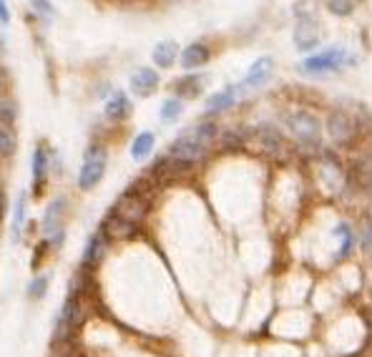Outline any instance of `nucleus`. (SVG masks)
Wrapping results in <instances>:
<instances>
[{"instance_id":"f8f14e48","label":"nucleus","mask_w":372,"mask_h":357,"mask_svg":"<svg viewBox=\"0 0 372 357\" xmlns=\"http://www.w3.org/2000/svg\"><path fill=\"white\" fill-rule=\"evenodd\" d=\"M179 58H182L184 71H197V68H201V66H206V63H209V58H212V51H209L204 43H191V45H186V48H184Z\"/></svg>"},{"instance_id":"5701e85b","label":"nucleus","mask_w":372,"mask_h":357,"mask_svg":"<svg viewBox=\"0 0 372 357\" xmlns=\"http://www.w3.org/2000/svg\"><path fill=\"white\" fill-rule=\"evenodd\" d=\"M191 136L199 139L201 144L209 146L214 136H217V124H212V121H201V124H197L194 129H191Z\"/></svg>"},{"instance_id":"b1692460","label":"nucleus","mask_w":372,"mask_h":357,"mask_svg":"<svg viewBox=\"0 0 372 357\" xmlns=\"http://www.w3.org/2000/svg\"><path fill=\"white\" fill-rule=\"evenodd\" d=\"M15 151V136L8 126H0V159L6 156H13Z\"/></svg>"},{"instance_id":"cd10ccee","label":"nucleus","mask_w":372,"mask_h":357,"mask_svg":"<svg viewBox=\"0 0 372 357\" xmlns=\"http://www.w3.org/2000/svg\"><path fill=\"white\" fill-rule=\"evenodd\" d=\"M259 139H262L264 149H270V151H277L282 146V139H279V133L274 129H259Z\"/></svg>"},{"instance_id":"a211bd4d","label":"nucleus","mask_w":372,"mask_h":357,"mask_svg":"<svg viewBox=\"0 0 372 357\" xmlns=\"http://www.w3.org/2000/svg\"><path fill=\"white\" fill-rule=\"evenodd\" d=\"M176 56H179V45H176L174 41H164V43L156 45L153 53H151L153 63H156L159 68H171L174 66Z\"/></svg>"},{"instance_id":"9b49d317","label":"nucleus","mask_w":372,"mask_h":357,"mask_svg":"<svg viewBox=\"0 0 372 357\" xmlns=\"http://www.w3.org/2000/svg\"><path fill=\"white\" fill-rule=\"evenodd\" d=\"M131 91L141 98H146L151 96L156 88H159V73L153 71V68H139V71L131 73Z\"/></svg>"},{"instance_id":"412c9836","label":"nucleus","mask_w":372,"mask_h":357,"mask_svg":"<svg viewBox=\"0 0 372 357\" xmlns=\"http://www.w3.org/2000/svg\"><path fill=\"white\" fill-rule=\"evenodd\" d=\"M182 113H184V101H182V98H166V101L161 103L159 116H161V121H164V124H174Z\"/></svg>"},{"instance_id":"c756f323","label":"nucleus","mask_w":372,"mask_h":357,"mask_svg":"<svg viewBox=\"0 0 372 357\" xmlns=\"http://www.w3.org/2000/svg\"><path fill=\"white\" fill-rule=\"evenodd\" d=\"M15 106L10 101H0V126H13Z\"/></svg>"},{"instance_id":"aec40b11","label":"nucleus","mask_w":372,"mask_h":357,"mask_svg":"<svg viewBox=\"0 0 372 357\" xmlns=\"http://www.w3.org/2000/svg\"><path fill=\"white\" fill-rule=\"evenodd\" d=\"M153 146H156V136L151 131H141L131 144V159L133 161H146L151 156Z\"/></svg>"},{"instance_id":"7c9ffc66","label":"nucleus","mask_w":372,"mask_h":357,"mask_svg":"<svg viewBox=\"0 0 372 357\" xmlns=\"http://www.w3.org/2000/svg\"><path fill=\"white\" fill-rule=\"evenodd\" d=\"M10 23V10H8V0H0V25Z\"/></svg>"},{"instance_id":"20e7f679","label":"nucleus","mask_w":372,"mask_h":357,"mask_svg":"<svg viewBox=\"0 0 372 357\" xmlns=\"http://www.w3.org/2000/svg\"><path fill=\"white\" fill-rule=\"evenodd\" d=\"M206 153V144H201L199 139L191 136V131L182 133L174 144L168 146V161L176 164V166H191V164H197V161L204 159Z\"/></svg>"},{"instance_id":"39448f33","label":"nucleus","mask_w":372,"mask_h":357,"mask_svg":"<svg viewBox=\"0 0 372 357\" xmlns=\"http://www.w3.org/2000/svg\"><path fill=\"white\" fill-rule=\"evenodd\" d=\"M63 212H66V199H56L43 217V239L45 244H51L53 249H61L63 239H66V229H63Z\"/></svg>"},{"instance_id":"6ab92c4d","label":"nucleus","mask_w":372,"mask_h":357,"mask_svg":"<svg viewBox=\"0 0 372 357\" xmlns=\"http://www.w3.org/2000/svg\"><path fill=\"white\" fill-rule=\"evenodd\" d=\"M176 94L179 98H199L204 91V76H186V78L176 80Z\"/></svg>"},{"instance_id":"f3484780","label":"nucleus","mask_w":372,"mask_h":357,"mask_svg":"<svg viewBox=\"0 0 372 357\" xmlns=\"http://www.w3.org/2000/svg\"><path fill=\"white\" fill-rule=\"evenodd\" d=\"M103 232H106V237H111V239H126V237L133 234V224L126 221L124 217H118L116 212H111L109 219H106V224H103Z\"/></svg>"},{"instance_id":"2eb2a0df","label":"nucleus","mask_w":372,"mask_h":357,"mask_svg":"<svg viewBox=\"0 0 372 357\" xmlns=\"http://www.w3.org/2000/svg\"><path fill=\"white\" fill-rule=\"evenodd\" d=\"M51 171V151L45 146H38L33 151V184H36V194H41L45 179Z\"/></svg>"},{"instance_id":"1a4fd4ad","label":"nucleus","mask_w":372,"mask_h":357,"mask_svg":"<svg viewBox=\"0 0 372 357\" xmlns=\"http://www.w3.org/2000/svg\"><path fill=\"white\" fill-rule=\"evenodd\" d=\"M272 73H274V61H272L270 56L256 58L254 63H252V68L247 71V76H244V80L239 83V91L244 94V91H252V88H262L264 83L272 78Z\"/></svg>"},{"instance_id":"9d476101","label":"nucleus","mask_w":372,"mask_h":357,"mask_svg":"<svg viewBox=\"0 0 372 357\" xmlns=\"http://www.w3.org/2000/svg\"><path fill=\"white\" fill-rule=\"evenodd\" d=\"M80 305H78V297L76 294H71V297L66 299V305H63V310H61L58 320H56V332H53V340H66L68 332L76 327L80 322Z\"/></svg>"},{"instance_id":"c85d7f7f","label":"nucleus","mask_w":372,"mask_h":357,"mask_svg":"<svg viewBox=\"0 0 372 357\" xmlns=\"http://www.w3.org/2000/svg\"><path fill=\"white\" fill-rule=\"evenodd\" d=\"M30 6H33V10H36L43 21H51L53 15H56V8L51 6V0H30Z\"/></svg>"},{"instance_id":"4be33fe9","label":"nucleus","mask_w":372,"mask_h":357,"mask_svg":"<svg viewBox=\"0 0 372 357\" xmlns=\"http://www.w3.org/2000/svg\"><path fill=\"white\" fill-rule=\"evenodd\" d=\"M25 212H28V197L21 194L18 204H15V214H13V239H18L25 226Z\"/></svg>"},{"instance_id":"f03ea898","label":"nucleus","mask_w":372,"mask_h":357,"mask_svg":"<svg viewBox=\"0 0 372 357\" xmlns=\"http://www.w3.org/2000/svg\"><path fill=\"white\" fill-rule=\"evenodd\" d=\"M106 164H109V153L106 149L98 144L88 146L86 153H83V164H80L78 171V186L83 191L94 189L96 184L101 182L103 174H106Z\"/></svg>"},{"instance_id":"7ed1b4c3","label":"nucleus","mask_w":372,"mask_h":357,"mask_svg":"<svg viewBox=\"0 0 372 357\" xmlns=\"http://www.w3.org/2000/svg\"><path fill=\"white\" fill-rule=\"evenodd\" d=\"M347 61V53L344 48H327L325 53H317V56H309L299 63V73L302 76H327V73H335L344 66Z\"/></svg>"},{"instance_id":"6e6552de","label":"nucleus","mask_w":372,"mask_h":357,"mask_svg":"<svg viewBox=\"0 0 372 357\" xmlns=\"http://www.w3.org/2000/svg\"><path fill=\"white\" fill-rule=\"evenodd\" d=\"M320 41L322 30L317 25V21H312V15H299L297 25H294V45H297V51H314L320 45Z\"/></svg>"},{"instance_id":"a878e982","label":"nucleus","mask_w":372,"mask_h":357,"mask_svg":"<svg viewBox=\"0 0 372 357\" xmlns=\"http://www.w3.org/2000/svg\"><path fill=\"white\" fill-rule=\"evenodd\" d=\"M337 237H342V247H340V257H347L352 252V247H355V234H352V229L347 224H340L335 229Z\"/></svg>"},{"instance_id":"0eeeda50","label":"nucleus","mask_w":372,"mask_h":357,"mask_svg":"<svg viewBox=\"0 0 372 357\" xmlns=\"http://www.w3.org/2000/svg\"><path fill=\"white\" fill-rule=\"evenodd\" d=\"M146 209H149L146 197H144L139 189H129L124 197L116 202V209H113V212H116L118 217H124L126 221H131V224H139L141 219L146 217Z\"/></svg>"},{"instance_id":"393cba45","label":"nucleus","mask_w":372,"mask_h":357,"mask_svg":"<svg viewBox=\"0 0 372 357\" xmlns=\"http://www.w3.org/2000/svg\"><path fill=\"white\" fill-rule=\"evenodd\" d=\"M327 10L337 18H347L355 10V0H327Z\"/></svg>"},{"instance_id":"423d86ee","label":"nucleus","mask_w":372,"mask_h":357,"mask_svg":"<svg viewBox=\"0 0 372 357\" xmlns=\"http://www.w3.org/2000/svg\"><path fill=\"white\" fill-rule=\"evenodd\" d=\"M327 136L332 139V144L337 146H347L355 139V121L347 111L335 109L327 116Z\"/></svg>"},{"instance_id":"dca6fc26","label":"nucleus","mask_w":372,"mask_h":357,"mask_svg":"<svg viewBox=\"0 0 372 357\" xmlns=\"http://www.w3.org/2000/svg\"><path fill=\"white\" fill-rule=\"evenodd\" d=\"M239 86H226L224 91H217V94L206 101V113H221V111L232 109L234 101L239 98Z\"/></svg>"},{"instance_id":"f257e3e1","label":"nucleus","mask_w":372,"mask_h":357,"mask_svg":"<svg viewBox=\"0 0 372 357\" xmlns=\"http://www.w3.org/2000/svg\"><path fill=\"white\" fill-rule=\"evenodd\" d=\"M285 124L299 146H305V149H320L322 126L314 113H309V111H287Z\"/></svg>"},{"instance_id":"bb28decb","label":"nucleus","mask_w":372,"mask_h":357,"mask_svg":"<svg viewBox=\"0 0 372 357\" xmlns=\"http://www.w3.org/2000/svg\"><path fill=\"white\" fill-rule=\"evenodd\" d=\"M48 282H51V277H48V274H41V277L33 279V282H30V287H28V297L30 299H43L45 292H48Z\"/></svg>"},{"instance_id":"ddd939ff","label":"nucleus","mask_w":372,"mask_h":357,"mask_svg":"<svg viewBox=\"0 0 372 357\" xmlns=\"http://www.w3.org/2000/svg\"><path fill=\"white\" fill-rule=\"evenodd\" d=\"M106 244H109V237H106V232H96L91 239H88L86 249H83V267H88V270H94L96 264H101L103 255H106Z\"/></svg>"},{"instance_id":"2f4dec72","label":"nucleus","mask_w":372,"mask_h":357,"mask_svg":"<svg viewBox=\"0 0 372 357\" xmlns=\"http://www.w3.org/2000/svg\"><path fill=\"white\" fill-rule=\"evenodd\" d=\"M3 86H6V80H3V73H0V96H3Z\"/></svg>"},{"instance_id":"4468645a","label":"nucleus","mask_w":372,"mask_h":357,"mask_svg":"<svg viewBox=\"0 0 372 357\" xmlns=\"http://www.w3.org/2000/svg\"><path fill=\"white\" fill-rule=\"evenodd\" d=\"M103 113L109 121H124V118L131 116V101H129V96L124 91H113L111 98L106 101L103 106Z\"/></svg>"}]
</instances>
